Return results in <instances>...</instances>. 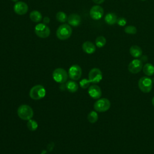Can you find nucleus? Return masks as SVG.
Returning <instances> with one entry per match:
<instances>
[{
  "label": "nucleus",
  "mask_w": 154,
  "mask_h": 154,
  "mask_svg": "<svg viewBox=\"0 0 154 154\" xmlns=\"http://www.w3.org/2000/svg\"><path fill=\"white\" fill-rule=\"evenodd\" d=\"M17 115L23 120H29L33 117L34 112L32 108L25 104L21 105L17 109Z\"/></svg>",
  "instance_id": "f257e3e1"
},
{
  "label": "nucleus",
  "mask_w": 154,
  "mask_h": 154,
  "mask_svg": "<svg viewBox=\"0 0 154 154\" xmlns=\"http://www.w3.org/2000/svg\"><path fill=\"white\" fill-rule=\"evenodd\" d=\"M72 33L70 25L68 24H62L57 29L56 34L58 39L64 40L69 38Z\"/></svg>",
  "instance_id": "f03ea898"
},
{
  "label": "nucleus",
  "mask_w": 154,
  "mask_h": 154,
  "mask_svg": "<svg viewBox=\"0 0 154 154\" xmlns=\"http://www.w3.org/2000/svg\"><path fill=\"white\" fill-rule=\"evenodd\" d=\"M29 94L33 100H40L45 96L46 90L43 85H36L31 88Z\"/></svg>",
  "instance_id": "7ed1b4c3"
},
{
  "label": "nucleus",
  "mask_w": 154,
  "mask_h": 154,
  "mask_svg": "<svg viewBox=\"0 0 154 154\" xmlns=\"http://www.w3.org/2000/svg\"><path fill=\"white\" fill-rule=\"evenodd\" d=\"M138 85V88L142 92L147 93L152 90L153 83L150 78L147 76H143L139 79Z\"/></svg>",
  "instance_id": "20e7f679"
},
{
  "label": "nucleus",
  "mask_w": 154,
  "mask_h": 154,
  "mask_svg": "<svg viewBox=\"0 0 154 154\" xmlns=\"http://www.w3.org/2000/svg\"><path fill=\"white\" fill-rule=\"evenodd\" d=\"M94 109L97 112H105L111 106L110 101L106 98L98 99L94 103Z\"/></svg>",
  "instance_id": "39448f33"
},
{
  "label": "nucleus",
  "mask_w": 154,
  "mask_h": 154,
  "mask_svg": "<svg viewBox=\"0 0 154 154\" xmlns=\"http://www.w3.org/2000/svg\"><path fill=\"white\" fill-rule=\"evenodd\" d=\"M68 73L63 68L55 69L52 73V78L54 80L58 83H64L68 78Z\"/></svg>",
  "instance_id": "423d86ee"
},
{
  "label": "nucleus",
  "mask_w": 154,
  "mask_h": 154,
  "mask_svg": "<svg viewBox=\"0 0 154 154\" xmlns=\"http://www.w3.org/2000/svg\"><path fill=\"white\" fill-rule=\"evenodd\" d=\"M34 31L38 37L42 38H45L49 37L51 32L49 28L45 23H38L35 25Z\"/></svg>",
  "instance_id": "0eeeda50"
},
{
  "label": "nucleus",
  "mask_w": 154,
  "mask_h": 154,
  "mask_svg": "<svg viewBox=\"0 0 154 154\" xmlns=\"http://www.w3.org/2000/svg\"><path fill=\"white\" fill-rule=\"evenodd\" d=\"M102 79V73L98 68L91 69L88 73V79L93 84L99 83Z\"/></svg>",
  "instance_id": "6e6552de"
},
{
  "label": "nucleus",
  "mask_w": 154,
  "mask_h": 154,
  "mask_svg": "<svg viewBox=\"0 0 154 154\" xmlns=\"http://www.w3.org/2000/svg\"><path fill=\"white\" fill-rule=\"evenodd\" d=\"M82 75V69L78 64H73L70 67L68 75L72 80L76 81L80 79Z\"/></svg>",
  "instance_id": "1a4fd4ad"
},
{
  "label": "nucleus",
  "mask_w": 154,
  "mask_h": 154,
  "mask_svg": "<svg viewBox=\"0 0 154 154\" xmlns=\"http://www.w3.org/2000/svg\"><path fill=\"white\" fill-rule=\"evenodd\" d=\"M103 13L104 11L103 8L100 5H96L91 8V9L90 10L89 14L91 19L97 20L100 19L102 17Z\"/></svg>",
  "instance_id": "9d476101"
},
{
  "label": "nucleus",
  "mask_w": 154,
  "mask_h": 154,
  "mask_svg": "<svg viewBox=\"0 0 154 154\" xmlns=\"http://www.w3.org/2000/svg\"><path fill=\"white\" fill-rule=\"evenodd\" d=\"M143 67V62L141 60L134 59L129 64L128 70L131 73L133 74H136L141 70Z\"/></svg>",
  "instance_id": "9b49d317"
},
{
  "label": "nucleus",
  "mask_w": 154,
  "mask_h": 154,
  "mask_svg": "<svg viewBox=\"0 0 154 154\" xmlns=\"http://www.w3.org/2000/svg\"><path fill=\"white\" fill-rule=\"evenodd\" d=\"M14 12L18 15H24L25 14L28 10V5L23 1H17L15 3L13 7Z\"/></svg>",
  "instance_id": "f8f14e48"
},
{
  "label": "nucleus",
  "mask_w": 154,
  "mask_h": 154,
  "mask_svg": "<svg viewBox=\"0 0 154 154\" xmlns=\"http://www.w3.org/2000/svg\"><path fill=\"white\" fill-rule=\"evenodd\" d=\"M88 93L91 98L94 99H98L101 97L102 91L97 85L93 84L89 87Z\"/></svg>",
  "instance_id": "ddd939ff"
},
{
  "label": "nucleus",
  "mask_w": 154,
  "mask_h": 154,
  "mask_svg": "<svg viewBox=\"0 0 154 154\" xmlns=\"http://www.w3.org/2000/svg\"><path fill=\"white\" fill-rule=\"evenodd\" d=\"M67 20L69 25H71L73 26H78L80 25L81 22V17L78 14L73 13L70 14L67 17Z\"/></svg>",
  "instance_id": "4468645a"
},
{
  "label": "nucleus",
  "mask_w": 154,
  "mask_h": 154,
  "mask_svg": "<svg viewBox=\"0 0 154 154\" xmlns=\"http://www.w3.org/2000/svg\"><path fill=\"white\" fill-rule=\"evenodd\" d=\"M82 50L84 52L88 54H92L96 51V46L93 43L90 41H86L82 45Z\"/></svg>",
  "instance_id": "2eb2a0df"
},
{
  "label": "nucleus",
  "mask_w": 154,
  "mask_h": 154,
  "mask_svg": "<svg viewBox=\"0 0 154 154\" xmlns=\"http://www.w3.org/2000/svg\"><path fill=\"white\" fill-rule=\"evenodd\" d=\"M130 54L134 58H139L142 55V49L137 45H133L129 49Z\"/></svg>",
  "instance_id": "dca6fc26"
},
{
  "label": "nucleus",
  "mask_w": 154,
  "mask_h": 154,
  "mask_svg": "<svg viewBox=\"0 0 154 154\" xmlns=\"http://www.w3.org/2000/svg\"><path fill=\"white\" fill-rule=\"evenodd\" d=\"M117 17L114 13H108L105 16V22L109 25H112L117 22Z\"/></svg>",
  "instance_id": "f3484780"
},
{
  "label": "nucleus",
  "mask_w": 154,
  "mask_h": 154,
  "mask_svg": "<svg viewBox=\"0 0 154 154\" xmlns=\"http://www.w3.org/2000/svg\"><path fill=\"white\" fill-rule=\"evenodd\" d=\"M66 89L71 93L76 92L78 89V84L74 80L68 81L65 85Z\"/></svg>",
  "instance_id": "a211bd4d"
},
{
  "label": "nucleus",
  "mask_w": 154,
  "mask_h": 154,
  "mask_svg": "<svg viewBox=\"0 0 154 154\" xmlns=\"http://www.w3.org/2000/svg\"><path fill=\"white\" fill-rule=\"evenodd\" d=\"M29 18L34 22H38L42 19V16L38 11L33 10L29 14Z\"/></svg>",
  "instance_id": "6ab92c4d"
},
{
  "label": "nucleus",
  "mask_w": 154,
  "mask_h": 154,
  "mask_svg": "<svg viewBox=\"0 0 154 154\" xmlns=\"http://www.w3.org/2000/svg\"><path fill=\"white\" fill-rule=\"evenodd\" d=\"M143 71L147 76H152L154 74V66L151 63H146L143 67Z\"/></svg>",
  "instance_id": "aec40b11"
},
{
  "label": "nucleus",
  "mask_w": 154,
  "mask_h": 154,
  "mask_svg": "<svg viewBox=\"0 0 154 154\" xmlns=\"http://www.w3.org/2000/svg\"><path fill=\"white\" fill-rule=\"evenodd\" d=\"M87 119L91 123H96L98 120V114L96 112V111H90L88 116H87Z\"/></svg>",
  "instance_id": "412c9836"
},
{
  "label": "nucleus",
  "mask_w": 154,
  "mask_h": 154,
  "mask_svg": "<svg viewBox=\"0 0 154 154\" xmlns=\"http://www.w3.org/2000/svg\"><path fill=\"white\" fill-rule=\"evenodd\" d=\"M106 43V40L103 36H99L95 40V44L97 48L103 47Z\"/></svg>",
  "instance_id": "4be33fe9"
},
{
  "label": "nucleus",
  "mask_w": 154,
  "mask_h": 154,
  "mask_svg": "<svg viewBox=\"0 0 154 154\" xmlns=\"http://www.w3.org/2000/svg\"><path fill=\"white\" fill-rule=\"evenodd\" d=\"M26 126L28 129L31 131H35L38 128V123L36 121L34 120L30 119L28 120V122L26 123Z\"/></svg>",
  "instance_id": "5701e85b"
},
{
  "label": "nucleus",
  "mask_w": 154,
  "mask_h": 154,
  "mask_svg": "<svg viewBox=\"0 0 154 154\" xmlns=\"http://www.w3.org/2000/svg\"><path fill=\"white\" fill-rule=\"evenodd\" d=\"M56 19L58 22L64 23L67 20V17L66 14L63 11H58L56 14Z\"/></svg>",
  "instance_id": "b1692460"
},
{
  "label": "nucleus",
  "mask_w": 154,
  "mask_h": 154,
  "mask_svg": "<svg viewBox=\"0 0 154 154\" xmlns=\"http://www.w3.org/2000/svg\"><path fill=\"white\" fill-rule=\"evenodd\" d=\"M124 31L128 34H135L137 32V28L132 25H128L124 29Z\"/></svg>",
  "instance_id": "393cba45"
},
{
  "label": "nucleus",
  "mask_w": 154,
  "mask_h": 154,
  "mask_svg": "<svg viewBox=\"0 0 154 154\" xmlns=\"http://www.w3.org/2000/svg\"><path fill=\"white\" fill-rule=\"evenodd\" d=\"M90 83H91V82L89 81L88 79L84 78V79H82V80L80 81L79 85L82 88L85 89V88H87L88 87H90Z\"/></svg>",
  "instance_id": "a878e982"
},
{
  "label": "nucleus",
  "mask_w": 154,
  "mask_h": 154,
  "mask_svg": "<svg viewBox=\"0 0 154 154\" xmlns=\"http://www.w3.org/2000/svg\"><path fill=\"white\" fill-rule=\"evenodd\" d=\"M126 19L124 17H119L117 19V23L120 26H124L126 24Z\"/></svg>",
  "instance_id": "bb28decb"
},
{
  "label": "nucleus",
  "mask_w": 154,
  "mask_h": 154,
  "mask_svg": "<svg viewBox=\"0 0 154 154\" xmlns=\"http://www.w3.org/2000/svg\"><path fill=\"white\" fill-rule=\"evenodd\" d=\"M43 23L46 25L48 24L50 22V19L48 17H45L43 19Z\"/></svg>",
  "instance_id": "cd10ccee"
},
{
  "label": "nucleus",
  "mask_w": 154,
  "mask_h": 154,
  "mask_svg": "<svg viewBox=\"0 0 154 154\" xmlns=\"http://www.w3.org/2000/svg\"><path fill=\"white\" fill-rule=\"evenodd\" d=\"M93 1L96 4H100L103 3L105 1V0H93Z\"/></svg>",
  "instance_id": "c85d7f7f"
},
{
  "label": "nucleus",
  "mask_w": 154,
  "mask_h": 154,
  "mask_svg": "<svg viewBox=\"0 0 154 154\" xmlns=\"http://www.w3.org/2000/svg\"><path fill=\"white\" fill-rule=\"evenodd\" d=\"M152 103L153 106H154V97H153V99H152Z\"/></svg>",
  "instance_id": "c756f323"
},
{
  "label": "nucleus",
  "mask_w": 154,
  "mask_h": 154,
  "mask_svg": "<svg viewBox=\"0 0 154 154\" xmlns=\"http://www.w3.org/2000/svg\"><path fill=\"white\" fill-rule=\"evenodd\" d=\"M11 1H13V2H16L18 1V0H11Z\"/></svg>",
  "instance_id": "7c9ffc66"
},
{
  "label": "nucleus",
  "mask_w": 154,
  "mask_h": 154,
  "mask_svg": "<svg viewBox=\"0 0 154 154\" xmlns=\"http://www.w3.org/2000/svg\"><path fill=\"white\" fill-rule=\"evenodd\" d=\"M141 1H146V0H141Z\"/></svg>",
  "instance_id": "2f4dec72"
}]
</instances>
